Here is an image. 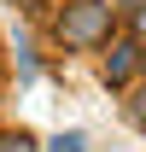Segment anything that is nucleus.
I'll return each mask as SVG.
<instances>
[{
	"instance_id": "8",
	"label": "nucleus",
	"mask_w": 146,
	"mask_h": 152,
	"mask_svg": "<svg viewBox=\"0 0 146 152\" xmlns=\"http://www.w3.org/2000/svg\"><path fill=\"white\" fill-rule=\"evenodd\" d=\"M6 6H18L23 18H41V12H53V0H6Z\"/></svg>"
},
{
	"instance_id": "4",
	"label": "nucleus",
	"mask_w": 146,
	"mask_h": 152,
	"mask_svg": "<svg viewBox=\"0 0 146 152\" xmlns=\"http://www.w3.org/2000/svg\"><path fill=\"white\" fill-rule=\"evenodd\" d=\"M123 117H128V123H134V129L146 134V88H140V82L128 88V99H123Z\"/></svg>"
},
{
	"instance_id": "7",
	"label": "nucleus",
	"mask_w": 146,
	"mask_h": 152,
	"mask_svg": "<svg viewBox=\"0 0 146 152\" xmlns=\"http://www.w3.org/2000/svg\"><path fill=\"white\" fill-rule=\"evenodd\" d=\"M123 29H128V35H134V41H146V0H140V6H134V12H128V18H123Z\"/></svg>"
},
{
	"instance_id": "3",
	"label": "nucleus",
	"mask_w": 146,
	"mask_h": 152,
	"mask_svg": "<svg viewBox=\"0 0 146 152\" xmlns=\"http://www.w3.org/2000/svg\"><path fill=\"white\" fill-rule=\"evenodd\" d=\"M12 70H18V82H23V88L41 76V58H35V47H29L23 35H18V53H12Z\"/></svg>"
},
{
	"instance_id": "9",
	"label": "nucleus",
	"mask_w": 146,
	"mask_h": 152,
	"mask_svg": "<svg viewBox=\"0 0 146 152\" xmlns=\"http://www.w3.org/2000/svg\"><path fill=\"white\" fill-rule=\"evenodd\" d=\"M111 6H117V18H128V12H134L140 0H111Z\"/></svg>"
},
{
	"instance_id": "2",
	"label": "nucleus",
	"mask_w": 146,
	"mask_h": 152,
	"mask_svg": "<svg viewBox=\"0 0 146 152\" xmlns=\"http://www.w3.org/2000/svg\"><path fill=\"white\" fill-rule=\"evenodd\" d=\"M99 82H105L111 94H128L134 82H146L140 76V41L128 35V29H117V35L99 47Z\"/></svg>"
},
{
	"instance_id": "6",
	"label": "nucleus",
	"mask_w": 146,
	"mask_h": 152,
	"mask_svg": "<svg viewBox=\"0 0 146 152\" xmlns=\"http://www.w3.org/2000/svg\"><path fill=\"white\" fill-rule=\"evenodd\" d=\"M0 152H41L29 129H0Z\"/></svg>"
},
{
	"instance_id": "1",
	"label": "nucleus",
	"mask_w": 146,
	"mask_h": 152,
	"mask_svg": "<svg viewBox=\"0 0 146 152\" xmlns=\"http://www.w3.org/2000/svg\"><path fill=\"white\" fill-rule=\"evenodd\" d=\"M47 29H53V41L64 53H99L123 29V18H117L111 0H64L53 18H47Z\"/></svg>"
},
{
	"instance_id": "10",
	"label": "nucleus",
	"mask_w": 146,
	"mask_h": 152,
	"mask_svg": "<svg viewBox=\"0 0 146 152\" xmlns=\"http://www.w3.org/2000/svg\"><path fill=\"white\" fill-rule=\"evenodd\" d=\"M140 76H146V41H140Z\"/></svg>"
},
{
	"instance_id": "5",
	"label": "nucleus",
	"mask_w": 146,
	"mask_h": 152,
	"mask_svg": "<svg viewBox=\"0 0 146 152\" xmlns=\"http://www.w3.org/2000/svg\"><path fill=\"white\" fill-rule=\"evenodd\" d=\"M41 152H88V134H82V129H58Z\"/></svg>"
}]
</instances>
